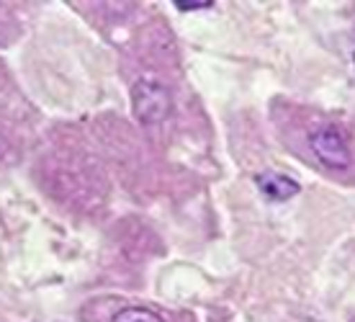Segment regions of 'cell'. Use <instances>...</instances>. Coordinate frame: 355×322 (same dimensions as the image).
Returning a JSON list of instances; mask_svg holds the SVG:
<instances>
[{
    "instance_id": "obj_2",
    "label": "cell",
    "mask_w": 355,
    "mask_h": 322,
    "mask_svg": "<svg viewBox=\"0 0 355 322\" xmlns=\"http://www.w3.org/2000/svg\"><path fill=\"white\" fill-rule=\"evenodd\" d=\"M309 144L314 158L329 170H347L353 165V153H350V144L340 129L335 126H317L311 129Z\"/></svg>"
},
{
    "instance_id": "obj_5",
    "label": "cell",
    "mask_w": 355,
    "mask_h": 322,
    "mask_svg": "<svg viewBox=\"0 0 355 322\" xmlns=\"http://www.w3.org/2000/svg\"><path fill=\"white\" fill-rule=\"evenodd\" d=\"M175 6L180 10H204L211 8L214 0H175Z\"/></svg>"
},
{
    "instance_id": "obj_1",
    "label": "cell",
    "mask_w": 355,
    "mask_h": 322,
    "mask_svg": "<svg viewBox=\"0 0 355 322\" xmlns=\"http://www.w3.org/2000/svg\"><path fill=\"white\" fill-rule=\"evenodd\" d=\"M132 111L134 119L142 126H157L173 111V96L165 83L155 78H142L132 88Z\"/></svg>"
},
{
    "instance_id": "obj_3",
    "label": "cell",
    "mask_w": 355,
    "mask_h": 322,
    "mask_svg": "<svg viewBox=\"0 0 355 322\" xmlns=\"http://www.w3.org/2000/svg\"><path fill=\"white\" fill-rule=\"evenodd\" d=\"M258 186H260V191H263V196H268L270 201H288V198H293L302 191L299 180H293L291 176H286V173H275V170L260 173Z\"/></svg>"
},
{
    "instance_id": "obj_4",
    "label": "cell",
    "mask_w": 355,
    "mask_h": 322,
    "mask_svg": "<svg viewBox=\"0 0 355 322\" xmlns=\"http://www.w3.org/2000/svg\"><path fill=\"white\" fill-rule=\"evenodd\" d=\"M111 322H165L157 312H152L147 307H124L114 314Z\"/></svg>"
}]
</instances>
